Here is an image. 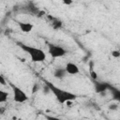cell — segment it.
Returning <instances> with one entry per match:
<instances>
[{
    "label": "cell",
    "instance_id": "8fae6325",
    "mask_svg": "<svg viewBox=\"0 0 120 120\" xmlns=\"http://www.w3.org/2000/svg\"><path fill=\"white\" fill-rule=\"evenodd\" d=\"M8 93L4 91V90H0V103H4L8 100Z\"/></svg>",
    "mask_w": 120,
    "mask_h": 120
},
{
    "label": "cell",
    "instance_id": "3957f363",
    "mask_svg": "<svg viewBox=\"0 0 120 120\" xmlns=\"http://www.w3.org/2000/svg\"><path fill=\"white\" fill-rule=\"evenodd\" d=\"M8 84H9V86L12 89V92H13V99H14L15 102L23 103V102H25L28 99V97L25 94V92L22 91L20 87H18L17 85H15L12 82H8Z\"/></svg>",
    "mask_w": 120,
    "mask_h": 120
},
{
    "label": "cell",
    "instance_id": "277c9868",
    "mask_svg": "<svg viewBox=\"0 0 120 120\" xmlns=\"http://www.w3.org/2000/svg\"><path fill=\"white\" fill-rule=\"evenodd\" d=\"M48 52L52 58H57V57L64 56L67 51L61 46H58L55 44H48Z\"/></svg>",
    "mask_w": 120,
    "mask_h": 120
},
{
    "label": "cell",
    "instance_id": "7c38bea8",
    "mask_svg": "<svg viewBox=\"0 0 120 120\" xmlns=\"http://www.w3.org/2000/svg\"><path fill=\"white\" fill-rule=\"evenodd\" d=\"M46 120H62L61 118L59 117H56V116H52V115H48V114H45L44 115Z\"/></svg>",
    "mask_w": 120,
    "mask_h": 120
},
{
    "label": "cell",
    "instance_id": "52a82bcc",
    "mask_svg": "<svg viewBox=\"0 0 120 120\" xmlns=\"http://www.w3.org/2000/svg\"><path fill=\"white\" fill-rule=\"evenodd\" d=\"M48 19L50 20L51 25H52V27L53 29L57 30V29H60V28L62 27L63 22H62L61 20H59V19H57V18H54V17H52L51 15H48Z\"/></svg>",
    "mask_w": 120,
    "mask_h": 120
},
{
    "label": "cell",
    "instance_id": "4fadbf2b",
    "mask_svg": "<svg viewBox=\"0 0 120 120\" xmlns=\"http://www.w3.org/2000/svg\"><path fill=\"white\" fill-rule=\"evenodd\" d=\"M112 57H114V58H118V57H120V51H117V50H113V51H112Z\"/></svg>",
    "mask_w": 120,
    "mask_h": 120
},
{
    "label": "cell",
    "instance_id": "8992f818",
    "mask_svg": "<svg viewBox=\"0 0 120 120\" xmlns=\"http://www.w3.org/2000/svg\"><path fill=\"white\" fill-rule=\"evenodd\" d=\"M66 70L68 72V74H70V75H75V74H78L80 69L78 68L77 65H75L74 63H71V62H68L67 63L66 65Z\"/></svg>",
    "mask_w": 120,
    "mask_h": 120
},
{
    "label": "cell",
    "instance_id": "6da1fadb",
    "mask_svg": "<svg viewBox=\"0 0 120 120\" xmlns=\"http://www.w3.org/2000/svg\"><path fill=\"white\" fill-rule=\"evenodd\" d=\"M45 82V84L49 87L50 91L54 95V97L56 98L57 101L61 104H64V103H67L68 101H72L74 99H76L77 96L71 92H68V91H66V90H63L57 86H55L54 84H52V82H48V81H44Z\"/></svg>",
    "mask_w": 120,
    "mask_h": 120
},
{
    "label": "cell",
    "instance_id": "5bb4252c",
    "mask_svg": "<svg viewBox=\"0 0 120 120\" xmlns=\"http://www.w3.org/2000/svg\"><path fill=\"white\" fill-rule=\"evenodd\" d=\"M90 76H91V78H92L94 81H96V80L98 79V74H97V72L94 71L93 69L90 70Z\"/></svg>",
    "mask_w": 120,
    "mask_h": 120
},
{
    "label": "cell",
    "instance_id": "30bf717a",
    "mask_svg": "<svg viewBox=\"0 0 120 120\" xmlns=\"http://www.w3.org/2000/svg\"><path fill=\"white\" fill-rule=\"evenodd\" d=\"M109 90H110V92H111V94H112V98H113L114 100L120 102V89H118V88H116V87H114V86L110 85Z\"/></svg>",
    "mask_w": 120,
    "mask_h": 120
},
{
    "label": "cell",
    "instance_id": "2e32d148",
    "mask_svg": "<svg viewBox=\"0 0 120 120\" xmlns=\"http://www.w3.org/2000/svg\"><path fill=\"white\" fill-rule=\"evenodd\" d=\"M0 83L2 85H6L7 84V81L5 80V78H4L3 75H0Z\"/></svg>",
    "mask_w": 120,
    "mask_h": 120
},
{
    "label": "cell",
    "instance_id": "7a4b0ae2",
    "mask_svg": "<svg viewBox=\"0 0 120 120\" xmlns=\"http://www.w3.org/2000/svg\"><path fill=\"white\" fill-rule=\"evenodd\" d=\"M17 44L22 51H24L25 52L28 53L32 62L38 63V62H43L46 59V54L41 49L36 48V47H33V46H30V45L23 44L22 42H17Z\"/></svg>",
    "mask_w": 120,
    "mask_h": 120
},
{
    "label": "cell",
    "instance_id": "5b68a950",
    "mask_svg": "<svg viewBox=\"0 0 120 120\" xmlns=\"http://www.w3.org/2000/svg\"><path fill=\"white\" fill-rule=\"evenodd\" d=\"M110 85L111 84H109L108 82H99L95 81V91L98 94H103L107 90H109Z\"/></svg>",
    "mask_w": 120,
    "mask_h": 120
},
{
    "label": "cell",
    "instance_id": "ac0fdd59",
    "mask_svg": "<svg viewBox=\"0 0 120 120\" xmlns=\"http://www.w3.org/2000/svg\"><path fill=\"white\" fill-rule=\"evenodd\" d=\"M37 88L38 89V84H35V86H34V88H33V93H35V92L37 91Z\"/></svg>",
    "mask_w": 120,
    "mask_h": 120
},
{
    "label": "cell",
    "instance_id": "9a60e30c",
    "mask_svg": "<svg viewBox=\"0 0 120 120\" xmlns=\"http://www.w3.org/2000/svg\"><path fill=\"white\" fill-rule=\"evenodd\" d=\"M118 108V105L115 104V103H112L109 105V110H112V111H116Z\"/></svg>",
    "mask_w": 120,
    "mask_h": 120
},
{
    "label": "cell",
    "instance_id": "ba28073f",
    "mask_svg": "<svg viewBox=\"0 0 120 120\" xmlns=\"http://www.w3.org/2000/svg\"><path fill=\"white\" fill-rule=\"evenodd\" d=\"M18 24H19L20 29H21L22 32H24V33H29V32H31V31L33 30V27H34L33 24L30 23V22H19Z\"/></svg>",
    "mask_w": 120,
    "mask_h": 120
},
{
    "label": "cell",
    "instance_id": "9c48e42d",
    "mask_svg": "<svg viewBox=\"0 0 120 120\" xmlns=\"http://www.w3.org/2000/svg\"><path fill=\"white\" fill-rule=\"evenodd\" d=\"M67 74H68V72H67L66 68H57L53 71V76L56 79H63L67 76Z\"/></svg>",
    "mask_w": 120,
    "mask_h": 120
},
{
    "label": "cell",
    "instance_id": "e0dca14e",
    "mask_svg": "<svg viewBox=\"0 0 120 120\" xmlns=\"http://www.w3.org/2000/svg\"><path fill=\"white\" fill-rule=\"evenodd\" d=\"M63 3H64L65 5H71V4H72V1H71V0H68V1L65 0V1H63Z\"/></svg>",
    "mask_w": 120,
    "mask_h": 120
}]
</instances>
